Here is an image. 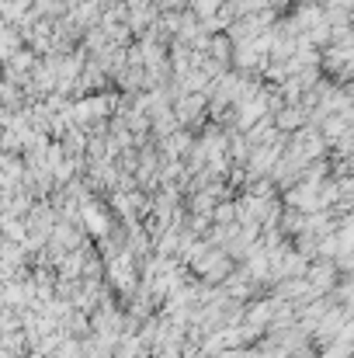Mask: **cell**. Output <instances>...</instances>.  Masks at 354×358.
Instances as JSON below:
<instances>
[]
</instances>
